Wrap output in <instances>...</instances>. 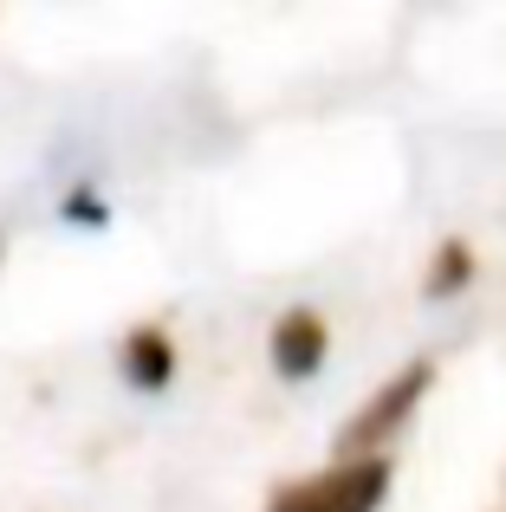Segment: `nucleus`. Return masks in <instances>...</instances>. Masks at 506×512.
I'll list each match as a JSON object with an SVG mask.
<instances>
[{"label":"nucleus","instance_id":"2","mask_svg":"<svg viewBox=\"0 0 506 512\" xmlns=\"http://www.w3.org/2000/svg\"><path fill=\"white\" fill-rule=\"evenodd\" d=\"M273 357H279V370H286V376L318 370V357H325V325H318L312 312H292L286 325L273 331Z\"/></svg>","mask_w":506,"mask_h":512},{"label":"nucleus","instance_id":"4","mask_svg":"<svg viewBox=\"0 0 506 512\" xmlns=\"http://www.w3.org/2000/svg\"><path fill=\"white\" fill-rule=\"evenodd\" d=\"M130 363H137V383H169V363H176V357H169V344L163 338H156V331H143V338H130Z\"/></svg>","mask_w":506,"mask_h":512},{"label":"nucleus","instance_id":"1","mask_svg":"<svg viewBox=\"0 0 506 512\" xmlns=\"http://www.w3.org/2000/svg\"><path fill=\"white\" fill-rule=\"evenodd\" d=\"M383 487H390V467L383 461H351V467H331V474L279 493L273 512H377Z\"/></svg>","mask_w":506,"mask_h":512},{"label":"nucleus","instance_id":"3","mask_svg":"<svg viewBox=\"0 0 506 512\" xmlns=\"http://www.w3.org/2000/svg\"><path fill=\"white\" fill-rule=\"evenodd\" d=\"M422 383H429V370H409L403 383H390V396H383V402H370V409H364V422H357V441L383 435V428H390L396 415H403L409 402H416V389H422Z\"/></svg>","mask_w":506,"mask_h":512}]
</instances>
